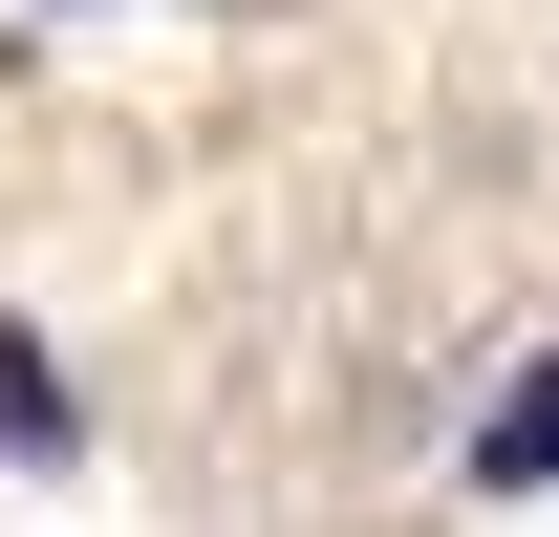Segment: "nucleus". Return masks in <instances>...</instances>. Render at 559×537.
I'll return each instance as SVG.
<instances>
[{
	"label": "nucleus",
	"mask_w": 559,
	"mask_h": 537,
	"mask_svg": "<svg viewBox=\"0 0 559 537\" xmlns=\"http://www.w3.org/2000/svg\"><path fill=\"white\" fill-rule=\"evenodd\" d=\"M0 452H66V387H44V344L0 323Z\"/></svg>",
	"instance_id": "nucleus-2"
},
{
	"label": "nucleus",
	"mask_w": 559,
	"mask_h": 537,
	"mask_svg": "<svg viewBox=\"0 0 559 537\" xmlns=\"http://www.w3.org/2000/svg\"><path fill=\"white\" fill-rule=\"evenodd\" d=\"M474 494H559V366H516V387H495V430H474Z\"/></svg>",
	"instance_id": "nucleus-1"
}]
</instances>
